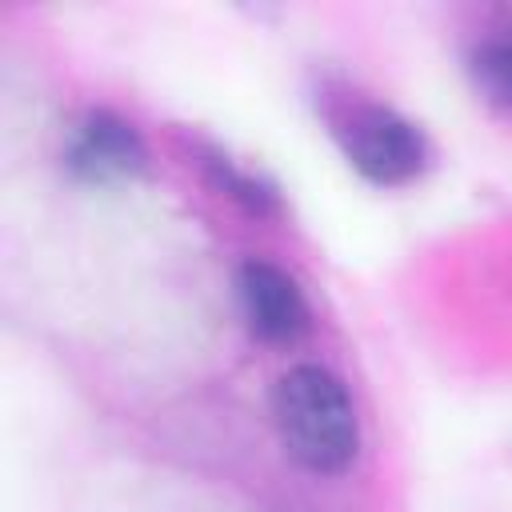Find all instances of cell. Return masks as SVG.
Here are the masks:
<instances>
[{"label":"cell","mask_w":512,"mask_h":512,"mask_svg":"<svg viewBox=\"0 0 512 512\" xmlns=\"http://www.w3.org/2000/svg\"><path fill=\"white\" fill-rule=\"evenodd\" d=\"M272 412L288 456L308 472H344L360 448L348 388L320 364H296L276 380Z\"/></svg>","instance_id":"6da1fadb"},{"label":"cell","mask_w":512,"mask_h":512,"mask_svg":"<svg viewBox=\"0 0 512 512\" xmlns=\"http://www.w3.org/2000/svg\"><path fill=\"white\" fill-rule=\"evenodd\" d=\"M332 136L348 164L372 184H408L428 164V144L412 120L384 104L352 100L332 112Z\"/></svg>","instance_id":"7a4b0ae2"},{"label":"cell","mask_w":512,"mask_h":512,"mask_svg":"<svg viewBox=\"0 0 512 512\" xmlns=\"http://www.w3.org/2000/svg\"><path fill=\"white\" fill-rule=\"evenodd\" d=\"M144 160H148V152H144L140 132L104 108L84 112L64 148L68 172L80 180H92V184H112V180L136 176L144 168Z\"/></svg>","instance_id":"3957f363"},{"label":"cell","mask_w":512,"mask_h":512,"mask_svg":"<svg viewBox=\"0 0 512 512\" xmlns=\"http://www.w3.org/2000/svg\"><path fill=\"white\" fill-rule=\"evenodd\" d=\"M240 304H244V320L260 340L284 344L296 340L308 328V304L304 292L296 288V280L268 264V260H248L240 264Z\"/></svg>","instance_id":"277c9868"},{"label":"cell","mask_w":512,"mask_h":512,"mask_svg":"<svg viewBox=\"0 0 512 512\" xmlns=\"http://www.w3.org/2000/svg\"><path fill=\"white\" fill-rule=\"evenodd\" d=\"M468 76L476 84V92L496 104V108H512V20L488 28L472 52H468Z\"/></svg>","instance_id":"5b68a950"},{"label":"cell","mask_w":512,"mask_h":512,"mask_svg":"<svg viewBox=\"0 0 512 512\" xmlns=\"http://www.w3.org/2000/svg\"><path fill=\"white\" fill-rule=\"evenodd\" d=\"M204 164H208V176L216 180V188L228 192V196H232L236 204H244L248 212H256V216H272V212L280 208L276 188H272L268 180H260L256 172L240 168L232 156H224V152H208Z\"/></svg>","instance_id":"8992f818"}]
</instances>
